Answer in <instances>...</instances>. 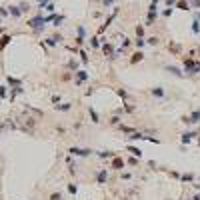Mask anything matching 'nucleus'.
Listing matches in <instances>:
<instances>
[{"instance_id":"29","label":"nucleus","mask_w":200,"mask_h":200,"mask_svg":"<svg viewBox=\"0 0 200 200\" xmlns=\"http://www.w3.org/2000/svg\"><path fill=\"white\" fill-rule=\"evenodd\" d=\"M136 38H144V26H136Z\"/></svg>"},{"instance_id":"28","label":"nucleus","mask_w":200,"mask_h":200,"mask_svg":"<svg viewBox=\"0 0 200 200\" xmlns=\"http://www.w3.org/2000/svg\"><path fill=\"white\" fill-rule=\"evenodd\" d=\"M6 94H8V86L0 84V98H6Z\"/></svg>"},{"instance_id":"19","label":"nucleus","mask_w":200,"mask_h":200,"mask_svg":"<svg viewBox=\"0 0 200 200\" xmlns=\"http://www.w3.org/2000/svg\"><path fill=\"white\" fill-rule=\"evenodd\" d=\"M128 152L132 154V156H136V158H142V150L136 146H128Z\"/></svg>"},{"instance_id":"24","label":"nucleus","mask_w":200,"mask_h":200,"mask_svg":"<svg viewBox=\"0 0 200 200\" xmlns=\"http://www.w3.org/2000/svg\"><path fill=\"white\" fill-rule=\"evenodd\" d=\"M10 14H12V16H16V18H18L20 14H22V8H18V6H10Z\"/></svg>"},{"instance_id":"2","label":"nucleus","mask_w":200,"mask_h":200,"mask_svg":"<svg viewBox=\"0 0 200 200\" xmlns=\"http://www.w3.org/2000/svg\"><path fill=\"white\" fill-rule=\"evenodd\" d=\"M68 154H70V156H84V158H86V156H90V154H92V150H90V148L70 146V148H68Z\"/></svg>"},{"instance_id":"44","label":"nucleus","mask_w":200,"mask_h":200,"mask_svg":"<svg viewBox=\"0 0 200 200\" xmlns=\"http://www.w3.org/2000/svg\"><path fill=\"white\" fill-rule=\"evenodd\" d=\"M192 200H200V194H194V198Z\"/></svg>"},{"instance_id":"30","label":"nucleus","mask_w":200,"mask_h":200,"mask_svg":"<svg viewBox=\"0 0 200 200\" xmlns=\"http://www.w3.org/2000/svg\"><path fill=\"white\" fill-rule=\"evenodd\" d=\"M146 44H150V46H156V44H158V38H156V36H150V38H146Z\"/></svg>"},{"instance_id":"25","label":"nucleus","mask_w":200,"mask_h":200,"mask_svg":"<svg viewBox=\"0 0 200 200\" xmlns=\"http://www.w3.org/2000/svg\"><path fill=\"white\" fill-rule=\"evenodd\" d=\"M116 94H118L122 100H126V98H128V92L124 90V88H116Z\"/></svg>"},{"instance_id":"15","label":"nucleus","mask_w":200,"mask_h":200,"mask_svg":"<svg viewBox=\"0 0 200 200\" xmlns=\"http://www.w3.org/2000/svg\"><path fill=\"white\" fill-rule=\"evenodd\" d=\"M164 70H168V72H172L174 76H180V78L184 76V72H182L180 68H176V66H164Z\"/></svg>"},{"instance_id":"33","label":"nucleus","mask_w":200,"mask_h":200,"mask_svg":"<svg viewBox=\"0 0 200 200\" xmlns=\"http://www.w3.org/2000/svg\"><path fill=\"white\" fill-rule=\"evenodd\" d=\"M128 164H130V166H136V164H138V158H136V156H130V158H128Z\"/></svg>"},{"instance_id":"47","label":"nucleus","mask_w":200,"mask_h":200,"mask_svg":"<svg viewBox=\"0 0 200 200\" xmlns=\"http://www.w3.org/2000/svg\"><path fill=\"white\" fill-rule=\"evenodd\" d=\"M172 2H174V0H168V4H172Z\"/></svg>"},{"instance_id":"34","label":"nucleus","mask_w":200,"mask_h":200,"mask_svg":"<svg viewBox=\"0 0 200 200\" xmlns=\"http://www.w3.org/2000/svg\"><path fill=\"white\" fill-rule=\"evenodd\" d=\"M110 124H112V126H118V124H120V118H118V116H112V118H110Z\"/></svg>"},{"instance_id":"31","label":"nucleus","mask_w":200,"mask_h":200,"mask_svg":"<svg viewBox=\"0 0 200 200\" xmlns=\"http://www.w3.org/2000/svg\"><path fill=\"white\" fill-rule=\"evenodd\" d=\"M50 200H64V196H62L60 192H52L50 194Z\"/></svg>"},{"instance_id":"13","label":"nucleus","mask_w":200,"mask_h":200,"mask_svg":"<svg viewBox=\"0 0 200 200\" xmlns=\"http://www.w3.org/2000/svg\"><path fill=\"white\" fill-rule=\"evenodd\" d=\"M88 114H90V122H92V124H98L100 122V116L96 114V110H94L92 106H88Z\"/></svg>"},{"instance_id":"14","label":"nucleus","mask_w":200,"mask_h":200,"mask_svg":"<svg viewBox=\"0 0 200 200\" xmlns=\"http://www.w3.org/2000/svg\"><path fill=\"white\" fill-rule=\"evenodd\" d=\"M10 40H12V36H10V34H4V36L0 38V50H4V48L10 44Z\"/></svg>"},{"instance_id":"27","label":"nucleus","mask_w":200,"mask_h":200,"mask_svg":"<svg viewBox=\"0 0 200 200\" xmlns=\"http://www.w3.org/2000/svg\"><path fill=\"white\" fill-rule=\"evenodd\" d=\"M170 52L172 54H180L182 52V46H178V44H170Z\"/></svg>"},{"instance_id":"11","label":"nucleus","mask_w":200,"mask_h":200,"mask_svg":"<svg viewBox=\"0 0 200 200\" xmlns=\"http://www.w3.org/2000/svg\"><path fill=\"white\" fill-rule=\"evenodd\" d=\"M188 124H200V110H194L188 116Z\"/></svg>"},{"instance_id":"6","label":"nucleus","mask_w":200,"mask_h":200,"mask_svg":"<svg viewBox=\"0 0 200 200\" xmlns=\"http://www.w3.org/2000/svg\"><path fill=\"white\" fill-rule=\"evenodd\" d=\"M150 94H152L154 98H164V96H166V92H164V88H162V86H154V88H150Z\"/></svg>"},{"instance_id":"46","label":"nucleus","mask_w":200,"mask_h":200,"mask_svg":"<svg viewBox=\"0 0 200 200\" xmlns=\"http://www.w3.org/2000/svg\"><path fill=\"white\" fill-rule=\"evenodd\" d=\"M196 20H200V12H196Z\"/></svg>"},{"instance_id":"42","label":"nucleus","mask_w":200,"mask_h":200,"mask_svg":"<svg viewBox=\"0 0 200 200\" xmlns=\"http://www.w3.org/2000/svg\"><path fill=\"white\" fill-rule=\"evenodd\" d=\"M194 8H200V0H194Z\"/></svg>"},{"instance_id":"20","label":"nucleus","mask_w":200,"mask_h":200,"mask_svg":"<svg viewBox=\"0 0 200 200\" xmlns=\"http://www.w3.org/2000/svg\"><path fill=\"white\" fill-rule=\"evenodd\" d=\"M180 182H192L194 184V174H180Z\"/></svg>"},{"instance_id":"7","label":"nucleus","mask_w":200,"mask_h":200,"mask_svg":"<svg viewBox=\"0 0 200 200\" xmlns=\"http://www.w3.org/2000/svg\"><path fill=\"white\" fill-rule=\"evenodd\" d=\"M142 60H144V52H142V50H136V52L130 56V64H138Z\"/></svg>"},{"instance_id":"4","label":"nucleus","mask_w":200,"mask_h":200,"mask_svg":"<svg viewBox=\"0 0 200 200\" xmlns=\"http://www.w3.org/2000/svg\"><path fill=\"white\" fill-rule=\"evenodd\" d=\"M116 14H118V10H116V12H112L110 16H108V18H106V22H104V24H102V26L98 28V34H102V32H104V30H106L108 26H110V24H112V20L116 18Z\"/></svg>"},{"instance_id":"36","label":"nucleus","mask_w":200,"mask_h":200,"mask_svg":"<svg viewBox=\"0 0 200 200\" xmlns=\"http://www.w3.org/2000/svg\"><path fill=\"white\" fill-rule=\"evenodd\" d=\"M80 60H82L84 64H86V62H88V56H86V52H80Z\"/></svg>"},{"instance_id":"17","label":"nucleus","mask_w":200,"mask_h":200,"mask_svg":"<svg viewBox=\"0 0 200 200\" xmlns=\"http://www.w3.org/2000/svg\"><path fill=\"white\" fill-rule=\"evenodd\" d=\"M60 40H62V36H60V34H54V36H50V38L46 40V42L50 44V46H56V44H58Z\"/></svg>"},{"instance_id":"1","label":"nucleus","mask_w":200,"mask_h":200,"mask_svg":"<svg viewBox=\"0 0 200 200\" xmlns=\"http://www.w3.org/2000/svg\"><path fill=\"white\" fill-rule=\"evenodd\" d=\"M44 24H46V18H42V16H36V18H30V20H28V26L34 28L36 32H40V30L44 28Z\"/></svg>"},{"instance_id":"39","label":"nucleus","mask_w":200,"mask_h":200,"mask_svg":"<svg viewBox=\"0 0 200 200\" xmlns=\"http://www.w3.org/2000/svg\"><path fill=\"white\" fill-rule=\"evenodd\" d=\"M10 14V10H6V8H0V16H8Z\"/></svg>"},{"instance_id":"43","label":"nucleus","mask_w":200,"mask_h":200,"mask_svg":"<svg viewBox=\"0 0 200 200\" xmlns=\"http://www.w3.org/2000/svg\"><path fill=\"white\" fill-rule=\"evenodd\" d=\"M194 188H198V190H200V182H196V180H194Z\"/></svg>"},{"instance_id":"10","label":"nucleus","mask_w":200,"mask_h":200,"mask_svg":"<svg viewBox=\"0 0 200 200\" xmlns=\"http://www.w3.org/2000/svg\"><path fill=\"white\" fill-rule=\"evenodd\" d=\"M72 108L70 102H60V104H54V110H58V112H68Z\"/></svg>"},{"instance_id":"26","label":"nucleus","mask_w":200,"mask_h":200,"mask_svg":"<svg viewBox=\"0 0 200 200\" xmlns=\"http://www.w3.org/2000/svg\"><path fill=\"white\" fill-rule=\"evenodd\" d=\"M192 32L194 34L200 32V20H196V18H194V22H192Z\"/></svg>"},{"instance_id":"5","label":"nucleus","mask_w":200,"mask_h":200,"mask_svg":"<svg viewBox=\"0 0 200 200\" xmlns=\"http://www.w3.org/2000/svg\"><path fill=\"white\" fill-rule=\"evenodd\" d=\"M106 180H108V170L102 168V170L96 174V182H98V184H106Z\"/></svg>"},{"instance_id":"8","label":"nucleus","mask_w":200,"mask_h":200,"mask_svg":"<svg viewBox=\"0 0 200 200\" xmlns=\"http://www.w3.org/2000/svg\"><path fill=\"white\" fill-rule=\"evenodd\" d=\"M124 164H126L124 158H120V156H114V158H112V168H114V170H122Z\"/></svg>"},{"instance_id":"45","label":"nucleus","mask_w":200,"mask_h":200,"mask_svg":"<svg viewBox=\"0 0 200 200\" xmlns=\"http://www.w3.org/2000/svg\"><path fill=\"white\" fill-rule=\"evenodd\" d=\"M196 144H198V146H200V136H198V138H196Z\"/></svg>"},{"instance_id":"16","label":"nucleus","mask_w":200,"mask_h":200,"mask_svg":"<svg viewBox=\"0 0 200 200\" xmlns=\"http://www.w3.org/2000/svg\"><path fill=\"white\" fill-rule=\"evenodd\" d=\"M154 20H156V10H148V16H146V24L148 26H152Z\"/></svg>"},{"instance_id":"3","label":"nucleus","mask_w":200,"mask_h":200,"mask_svg":"<svg viewBox=\"0 0 200 200\" xmlns=\"http://www.w3.org/2000/svg\"><path fill=\"white\" fill-rule=\"evenodd\" d=\"M200 134L198 132H184V134H180V140H182V144H188L192 138H198Z\"/></svg>"},{"instance_id":"21","label":"nucleus","mask_w":200,"mask_h":200,"mask_svg":"<svg viewBox=\"0 0 200 200\" xmlns=\"http://www.w3.org/2000/svg\"><path fill=\"white\" fill-rule=\"evenodd\" d=\"M96 156H98V158H114L116 154L110 152V150H104V152H96Z\"/></svg>"},{"instance_id":"12","label":"nucleus","mask_w":200,"mask_h":200,"mask_svg":"<svg viewBox=\"0 0 200 200\" xmlns=\"http://www.w3.org/2000/svg\"><path fill=\"white\" fill-rule=\"evenodd\" d=\"M102 52H104V56H106V58H114V48H112V44H104V46H102Z\"/></svg>"},{"instance_id":"40","label":"nucleus","mask_w":200,"mask_h":200,"mask_svg":"<svg viewBox=\"0 0 200 200\" xmlns=\"http://www.w3.org/2000/svg\"><path fill=\"white\" fill-rule=\"evenodd\" d=\"M122 178H124V180H130V178H132V174H130V172H124V174H122Z\"/></svg>"},{"instance_id":"18","label":"nucleus","mask_w":200,"mask_h":200,"mask_svg":"<svg viewBox=\"0 0 200 200\" xmlns=\"http://www.w3.org/2000/svg\"><path fill=\"white\" fill-rule=\"evenodd\" d=\"M6 82L10 84V86H14V88H20V86H22V82H20V80H16V78H12V76H6Z\"/></svg>"},{"instance_id":"23","label":"nucleus","mask_w":200,"mask_h":200,"mask_svg":"<svg viewBox=\"0 0 200 200\" xmlns=\"http://www.w3.org/2000/svg\"><path fill=\"white\" fill-rule=\"evenodd\" d=\"M176 8H180V10H190L186 0H178V2H176Z\"/></svg>"},{"instance_id":"37","label":"nucleus","mask_w":200,"mask_h":200,"mask_svg":"<svg viewBox=\"0 0 200 200\" xmlns=\"http://www.w3.org/2000/svg\"><path fill=\"white\" fill-rule=\"evenodd\" d=\"M92 46H94V48H98V46H100V42H98V36H94V38H92Z\"/></svg>"},{"instance_id":"22","label":"nucleus","mask_w":200,"mask_h":200,"mask_svg":"<svg viewBox=\"0 0 200 200\" xmlns=\"http://www.w3.org/2000/svg\"><path fill=\"white\" fill-rule=\"evenodd\" d=\"M134 44H136L138 50H142V48L146 46V38H136V40H134Z\"/></svg>"},{"instance_id":"38","label":"nucleus","mask_w":200,"mask_h":200,"mask_svg":"<svg viewBox=\"0 0 200 200\" xmlns=\"http://www.w3.org/2000/svg\"><path fill=\"white\" fill-rule=\"evenodd\" d=\"M114 0H102V6H112Z\"/></svg>"},{"instance_id":"41","label":"nucleus","mask_w":200,"mask_h":200,"mask_svg":"<svg viewBox=\"0 0 200 200\" xmlns=\"http://www.w3.org/2000/svg\"><path fill=\"white\" fill-rule=\"evenodd\" d=\"M68 66L72 68V70H76V60H70V64H68Z\"/></svg>"},{"instance_id":"35","label":"nucleus","mask_w":200,"mask_h":200,"mask_svg":"<svg viewBox=\"0 0 200 200\" xmlns=\"http://www.w3.org/2000/svg\"><path fill=\"white\" fill-rule=\"evenodd\" d=\"M124 112H134V106H130V104H126V102H124Z\"/></svg>"},{"instance_id":"32","label":"nucleus","mask_w":200,"mask_h":200,"mask_svg":"<svg viewBox=\"0 0 200 200\" xmlns=\"http://www.w3.org/2000/svg\"><path fill=\"white\" fill-rule=\"evenodd\" d=\"M68 192H70V194H76V192H78L76 184H72V182H70V184H68Z\"/></svg>"},{"instance_id":"9","label":"nucleus","mask_w":200,"mask_h":200,"mask_svg":"<svg viewBox=\"0 0 200 200\" xmlns=\"http://www.w3.org/2000/svg\"><path fill=\"white\" fill-rule=\"evenodd\" d=\"M88 80V72L86 70H76V84H82Z\"/></svg>"}]
</instances>
